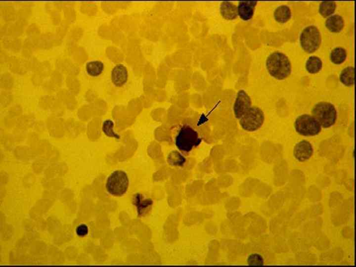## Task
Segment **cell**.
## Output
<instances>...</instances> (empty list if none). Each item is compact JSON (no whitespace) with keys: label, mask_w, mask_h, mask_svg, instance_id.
Segmentation results:
<instances>
[{"label":"cell","mask_w":356,"mask_h":267,"mask_svg":"<svg viewBox=\"0 0 356 267\" xmlns=\"http://www.w3.org/2000/svg\"><path fill=\"white\" fill-rule=\"evenodd\" d=\"M347 57V51L344 48L337 47L331 51L330 55V59L334 64L340 65L345 62Z\"/></svg>","instance_id":"d6986e66"},{"label":"cell","mask_w":356,"mask_h":267,"mask_svg":"<svg viewBox=\"0 0 356 267\" xmlns=\"http://www.w3.org/2000/svg\"><path fill=\"white\" fill-rule=\"evenodd\" d=\"M299 39L302 49L309 54L316 52L320 47L322 43L321 32L315 26L305 28L302 31Z\"/></svg>","instance_id":"8992f818"},{"label":"cell","mask_w":356,"mask_h":267,"mask_svg":"<svg viewBox=\"0 0 356 267\" xmlns=\"http://www.w3.org/2000/svg\"><path fill=\"white\" fill-rule=\"evenodd\" d=\"M292 15L290 8L286 5L278 7L274 13L275 19L280 24L286 23L291 19Z\"/></svg>","instance_id":"9a60e30c"},{"label":"cell","mask_w":356,"mask_h":267,"mask_svg":"<svg viewBox=\"0 0 356 267\" xmlns=\"http://www.w3.org/2000/svg\"><path fill=\"white\" fill-rule=\"evenodd\" d=\"M248 263L250 266H263L264 264V260L261 255L255 253L248 257Z\"/></svg>","instance_id":"603a6c76"},{"label":"cell","mask_w":356,"mask_h":267,"mask_svg":"<svg viewBox=\"0 0 356 267\" xmlns=\"http://www.w3.org/2000/svg\"><path fill=\"white\" fill-rule=\"evenodd\" d=\"M337 7V4L334 2H323L320 5L319 12L323 17L326 18L333 14Z\"/></svg>","instance_id":"7402d4cb"},{"label":"cell","mask_w":356,"mask_h":267,"mask_svg":"<svg viewBox=\"0 0 356 267\" xmlns=\"http://www.w3.org/2000/svg\"><path fill=\"white\" fill-rule=\"evenodd\" d=\"M114 127V122L111 119H106L103 123L102 129L106 136L116 140H120L121 136L115 131Z\"/></svg>","instance_id":"44dd1931"},{"label":"cell","mask_w":356,"mask_h":267,"mask_svg":"<svg viewBox=\"0 0 356 267\" xmlns=\"http://www.w3.org/2000/svg\"><path fill=\"white\" fill-rule=\"evenodd\" d=\"M314 149L312 144L306 140H303L295 144L294 148L295 159L299 163H304L310 160L314 154Z\"/></svg>","instance_id":"9c48e42d"},{"label":"cell","mask_w":356,"mask_h":267,"mask_svg":"<svg viewBox=\"0 0 356 267\" xmlns=\"http://www.w3.org/2000/svg\"><path fill=\"white\" fill-rule=\"evenodd\" d=\"M220 12L222 16L227 20H234L238 16L237 7L229 2H223L221 4Z\"/></svg>","instance_id":"5bb4252c"},{"label":"cell","mask_w":356,"mask_h":267,"mask_svg":"<svg viewBox=\"0 0 356 267\" xmlns=\"http://www.w3.org/2000/svg\"><path fill=\"white\" fill-rule=\"evenodd\" d=\"M104 64L99 60L89 61L86 65V70L87 74L92 77H97L100 75L104 70Z\"/></svg>","instance_id":"e0dca14e"},{"label":"cell","mask_w":356,"mask_h":267,"mask_svg":"<svg viewBox=\"0 0 356 267\" xmlns=\"http://www.w3.org/2000/svg\"><path fill=\"white\" fill-rule=\"evenodd\" d=\"M322 68L323 61L317 56H311L306 61V69L310 74H317L321 72Z\"/></svg>","instance_id":"2e32d148"},{"label":"cell","mask_w":356,"mask_h":267,"mask_svg":"<svg viewBox=\"0 0 356 267\" xmlns=\"http://www.w3.org/2000/svg\"><path fill=\"white\" fill-rule=\"evenodd\" d=\"M128 73L127 68L123 64H117L111 72V80L116 87H122L128 80Z\"/></svg>","instance_id":"8fae6325"},{"label":"cell","mask_w":356,"mask_h":267,"mask_svg":"<svg viewBox=\"0 0 356 267\" xmlns=\"http://www.w3.org/2000/svg\"><path fill=\"white\" fill-rule=\"evenodd\" d=\"M311 113L324 129H329L334 126L338 119V111L336 106L327 102H320L316 104L312 109Z\"/></svg>","instance_id":"3957f363"},{"label":"cell","mask_w":356,"mask_h":267,"mask_svg":"<svg viewBox=\"0 0 356 267\" xmlns=\"http://www.w3.org/2000/svg\"><path fill=\"white\" fill-rule=\"evenodd\" d=\"M294 127L299 135L304 137H315L322 131V127L312 115L304 114L295 119Z\"/></svg>","instance_id":"5b68a950"},{"label":"cell","mask_w":356,"mask_h":267,"mask_svg":"<svg viewBox=\"0 0 356 267\" xmlns=\"http://www.w3.org/2000/svg\"><path fill=\"white\" fill-rule=\"evenodd\" d=\"M133 203L136 207L138 216L144 217L151 211L153 205V201L150 198H146L140 193H137L133 196Z\"/></svg>","instance_id":"30bf717a"},{"label":"cell","mask_w":356,"mask_h":267,"mask_svg":"<svg viewBox=\"0 0 356 267\" xmlns=\"http://www.w3.org/2000/svg\"><path fill=\"white\" fill-rule=\"evenodd\" d=\"M257 1H242L237 6V13L241 19L244 21H248L253 17Z\"/></svg>","instance_id":"7c38bea8"},{"label":"cell","mask_w":356,"mask_h":267,"mask_svg":"<svg viewBox=\"0 0 356 267\" xmlns=\"http://www.w3.org/2000/svg\"><path fill=\"white\" fill-rule=\"evenodd\" d=\"M263 111L257 106H252L239 119L242 128L248 132H255L262 127L265 122Z\"/></svg>","instance_id":"52a82bcc"},{"label":"cell","mask_w":356,"mask_h":267,"mask_svg":"<svg viewBox=\"0 0 356 267\" xmlns=\"http://www.w3.org/2000/svg\"><path fill=\"white\" fill-rule=\"evenodd\" d=\"M129 185V178L127 173L122 170H117L108 177L106 188L111 195L120 197L126 194Z\"/></svg>","instance_id":"277c9868"},{"label":"cell","mask_w":356,"mask_h":267,"mask_svg":"<svg viewBox=\"0 0 356 267\" xmlns=\"http://www.w3.org/2000/svg\"><path fill=\"white\" fill-rule=\"evenodd\" d=\"M201 141L198 132L192 126L186 125L179 131L175 138V145L181 152L188 153L199 146Z\"/></svg>","instance_id":"7a4b0ae2"},{"label":"cell","mask_w":356,"mask_h":267,"mask_svg":"<svg viewBox=\"0 0 356 267\" xmlns=\"http://www.w3.org/2000/svg\"><path fill=\"white\" fill-rule=\"evenodd\" d=\"M167 161L170 165L174 167H182L186 162L184 156L177 150L171 151L168 155Z\"/></svg>","instance_id":"ffe728a7"},{"label":"cell","mask_w":356,"mask_h":267,"mask_svg":"<svg viewBox=\"0 0 356 267\" xmlns=\"http://www.w3.org/2000/svg\"><path fill=\"white\" fill-rule=\"evenodd\" d=\"M340 81L345 86H353L354 84V68L353 66H347L340 74Z\"/></svg>","instance_id":"ac0fdd59"},{"label":"cell","mask_w":356,"mask_h":267,"mask_svg":"<svg viewBox=\"0 0 356 267\" xmlns=\"http://www.w3.org/2000/svg\"><path fill=\"white\" fill-rule=\"evenodd\" d=\"M268 73L278 80H283L289 77L292 71L291 61L286 55L275 52L271 53L266 61Z\"/></svg>","instance_id":"6da1fadb"},{"label":"cell","mask_w":356,"mask_h":267,"mask_svg":"<svg viewBox=\"0 0 356 267\" xmlns=\"http://www.w3.org/2000/svg\"><path fill=\"white\" fill-rule=\"evenodd\" d=\"M77 233L78 236L80 237H84L86 236L88 233V228L87 226L85 225L79 226L77 228Z\"/></svg>","instance_id":"cb8c5ba5"},{"label":"cell","mask_w":356,"mask_h":267,"mask_svg":"<svg viewBox=\"0 0 356 267\" xmlns=\"http://www.w3.org/2000/svg\"><path fill=\"white\" fill-rule=\"evenodd\" d=\"M251 107L250 97L243 89H241L237 92L233 104L234 117L237 119H240Z\"/></svg>","instance_id":"ba28073f"},{"label":"cell","mask_w":356,"mask_h":267,"mask_svg":"<svg viewBox=\"0 0 356 267\" xmlns=\"http://www.w3.org/2000/svg\"><path fill=\"white\" fill-rule=\"evenodd\" d=\"M325 27L331 32L339 33L344 27V21L343 17L339 15H331L325 21Z\"/></svg>","instance_id":"4fadbf2b"}]
</instances>
